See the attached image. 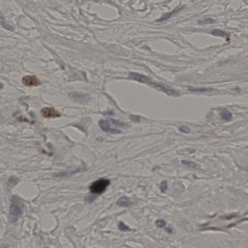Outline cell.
I'll use <instances>...</instances> for the list:
<instances>
[{
	"label": "cell",
	"instance_id": "6da1fadb",
	"mask_svg": "<svg viewBox=\"0 0 248 248\" xmlns=\"http://www.w3.org/2000/svg\"><path fill=\"white\" fill-rule=\"evenodd\" d=\"M22 204L17 196H13L10 207V216L11 222L14 223L18 221L22 213Z\"/></svg>",
	"mask_w": 248,
	"mask_h": 248
},
{
	"label": "cell",
	"instance_id": "7a4b0ae2",
	"mask_svg": "<svg viewBox=\"0 0 248 248\" xmlns=\"http://www.w3.org/2000/svg\"><path fill=\"white\" fill-rule=\"evenodd\" d=\"M110 184V181L109 179H98L94 181L90 186V192L95 195H101L105 192Z\"/></svg>",
	"mask_w": 248,
	"mask_h": 248
},
{
	"label": "cell",
	"instance_id": "3957f363",
	"mask_svg": "<svg viewBox=\"0 0 248 248\" xmlns=\"http://www.w3.org/2000/svg\"><path fill=\"white\" fill-rule=\"evenodd\" d=\"M111 124L113 125V123L112 121L111 118L108 119L106 120H101L99 122V125L100 128L105 133L113 134H119L121 133L120 130L112 128Z\"/></svg>",
	"mask_w": 248,
	"mask_h": 248
},
{
	"label": "cell",
	"instance_id": "277c9868",
	"mask_svg": "<svg viewBox=\"0 0 248 248\" xmlns=\"http://www.w3.org/2000/svg\"><path fill=\"white\" fill-rule=\"evenodd\" d=\"M41 114L44 118H57L60 117V113L53 107H45L42 109Z\"/></svg>",
	"mask_w": 248,
	"mask_h": 248
},
{
	"label": "cell",
	"instance_id": "5b68a950",
	"mask_svg": "<svg viewBox=\"0 0 248 248\" xmlns=\"http://www.w3.org/2000/svg\"><path fill=\"white\" fill-rule=\"evenodd\" d=\"M22 83L27 86H37L40 85V81L35 75H27L22 78Z\"/></svg>",
	"mask_w": 248,
	"mask_h": 248
},
{
	"label": "cell",
	"instance_id": "8992f818",
	"mask_svg": "<svg viewBox=\"0 0 248 248\" xmlns=\"http://www.w3.org/2000/svg\"><path fill=\"white\" fill-rule=\"evenodd\" d=\"M153 86L159 91H162L163 92L165 93L166 94L170 95L172 96H177L179 95V93L176 92L174 89L169 87L168 86H164L163 84H153Z\"/></svg>",
	"mask_w": 248,
	"mask_h": 248
},
{
	"label": "cell",
	"instance_id": "52a82bcc",
	"mask_svg": "<svg viewBox=\"0 0 248 248\" xmlns=\"http://www.w3.org/2000/svg\"><path fill=\"white\" fill-rule=\"evenodd\" d=\"M130 78L143 83H150L151 79L148 76L135 72H131L129 75Z\"/></svg>",
	"mask_w": 248,
	"mask_h": 248
},
{
	"label": "cell",
	"instance_id": "ba28073f",
	"mask_svg": "<svg viewBox=\"0 0 248 248\" xmlns=\"http://www.w3.org/2000/svg\"><path fill=\"white\" fill-rule=\"evenodd\" d=\"M183 9V7H179V8H177V9H175L172 11L166 13L161 18L157 20L156 21L157 22H161L164 21H166L167 19H169L170 18H171V17H172V16L175 15V14H177V13H178L179 12H180L181 10Z\"/></svg>",
	"mask_w": 248,
	"mask_h": 248
},
{
	"label": "cell",
	"instance_id": "9c48e42d",
	"mask_svg": "<svg viewBox=\"0 0 248 248\" xmlns=\"http://www.w3.org/2000/svg\"><path fill=\"white\" fill-rule=\"evenodd\" d=\"M117 205L120 207H131L133 205V203L130 200L128 197L124 196L119 199L116 203Z\"/></svg>",
	"mask_w": 248,
	"mask_h": 248
},
{
	"label": "cell",
	"instance_id": "30bf717a",
	"mask_svg": "<svg viewBox=\"0 0 248 248\" xmlns=\"http://www.w3.org/2000/svg\"><path fill=\"white\" fill-rule=\"evenodd\" d=\"M219 114H220L223 120L226 121H230V120H231L232 118V114L230 111L227 110V109H222L220 110Z\"/></svg>",
	"mask_w": 248,
	"mask_h": 248
},
{
	"label": "cell",
	"instance_id": "8fae6325",
	"mask_svg": "<svg viewBox=\"0 0 248 248\" xmlns=\"http://www.w3.org/2000/svg\"><path fill=\"white\" fill-rule=\"evenodd\" d=\"M79 172V170L78 169L76 170L66 171V172H63L55 174V177H71L72 175H74Z\"/></svg>",
	"mask_w": 248,
	"mask_h": 248
},
{
	"label": "cell",
	"instance_id": "7c38bea8",
	"mask_svg": "<svg viewBox=\"0 0 248 248\" xmlns=\"http://www.w3.org/2000/svg\"><path fill=\"white\" fill-rule=\"evenodd\" d=\"M211 33L213 35H214V36L224 37V38L227 39H229V34L226 33V32L224 31L221 30H219V29H215V30H214L211 32Z\"/></svg>",
	"mask_w": 248,
	"mask_h": 248
},
{
	"label": "cell",
	"instance_id": "4fadbf2b",
	"mask_svg": "<svg viewBox=\"0 0 248 248\" xmlns=\"http://www.w3.org/2000/svg\"><path fill=\"white\" fill-rule=\"evenodd\" d=\"M181 163L184 165L186 166L192 168H196L197 167V165L193 161H189L187 160H182Z\"/></svg>",
	"mask_w": 248,
	"mask_h": 248
},
{
	"label": "cell",
	"instance_id": "5bb4252c",
	"mask_svg": "<svg viewBox=\"0 0 248 248\" xmlns=\"http://www.w3.org/2000/svg\"><path fill=\"white\" fill-rule=\"evenodd\" d=\"M215 22V20L211 18H206L204 19H200L198 21V24H213Z\"/></svg>",
	"mask_w": 248,
	"mask_h": 248
},
{
	"label": "cell",
	"instance_id": "9a60e30c",
	"mask_svg": "<svg viewBox=\"0 0 248 248\" xmlns=\"http://www.w3.org/2000/svg\"><path fill=\"white\" fill-rule=\"evenodd\" d=\"M97 196L96 195L91 193V195H89L87 196L86 197H85L84 199V201L88 203H92L95 201V199H97Z\"/></svg>",
	"mask_w": 248,
	"mask_h": 248
},
{
	"label": "cell",
	"instance_id": "2e32d148",
	"mask_svg": "<svg viewBox=\"0 0 248 248\" xmlns=\"http://www.w3.org/2000/svg\"><path fill=\"white\" fill-rule=\"evenodd\" d=\"M118 228L121 231L126 232L130 231L131 230L130 228L127 226L125 224H124L123 222H120L119 223Z\"/></svg>",
	"mask_w": 248,
	"mask_h": 248
},
{
	"label": "cell",
	"instance_id": "e0dca14e",
	"mask_svg": "<svg viewBox=\"0 0 248 248\" xmlns=\"http://www.w3.org/2000/svg\"><path fill=\"white\" fill-rule=\"evenodd\" d=\"M189 91L193 92H206L208 91H211L214 90L213 88H191L189 89Z\"/></svg>",
	"mask_w": 248,
	"mask_h": 248
},
{
	"label": "cell",
	"instance_id": "ac0fdd59",
	"mask_svg": "<svg viewBox=\"0 0 248 248\" xmlns=\"http://www.w3.org/2000/svg\"><path fill=\"white\" fill-rule=\"evenodd\" d=\"M168 188V183L166 181H163L160 183V190L162 193L165 192Z\"/></svg>",
	"mask_w": 248,
	"mask_h": 248
},
{
	"label": "cell",
	"instance_id": "d6986e66",
	"mask_svg": "<svg viewBox=\"0 0 248 248\" xmlns=\"http://www.w3.org/2000/svg\"><path fill=\"white\" fill-rule=\"evenodd\" d=\"M72 94L73 95H71L73 97V98H76V99H83V100H86V99H87V98L86 97V95H79V94H75V93H72Z\"/></svg>",
	"mask_w": 248,
	"mask_h": 248
},
{
	"label": "cell",
	"instance_id": "ffe728a7",
	"mask_svg": "<svg viewBox=\"0 0 248 248\" xmlns=\"http://www.w3.org/2000/svg\"><path fill=\"white\" fill-rule=\"evenodd\" d=\"M156 224L159 227H164L166 225V222L162 219H158L156 221Z\"/></svg>",
	"mask_w": 248,
	"mask_h": 248
},
{
	"label": "cell",
	"instance_id": "44dd1931",
	"mask_svg": "<svg viewBox=\"0 0 248 248\" xmlns=\"http://www.w3.org/2000/svg\"><path fill=\"white\" fill-rule=\"evenodd\" d=\"M179 130L182 133H189L190 132V130L189 128V127H187V126H181L179 128Z\"/></svg>",
	"mask_w": 248,
	"mask_h": 248
},
{
	"label": "cell",
	"instance_id": "7402d4cb",
	"mask_svg": "<svg viewBox=\"0 0 248 248\" xmlns=\"http://www.w3.org/2000/svg\"><path fill=\"white\" fill-rule=\"evenodd\" d=\"M1 24H2V25H3V26H4V27L5 28H6V29H7L8 30L12 31L14 30V29L12 28V27L10 26L9 25L6 24L5 23L4 21H3L2 19H1Z\"/></svg>",
	"mask_w": 248,
	"mask_h": 248
},
{
	"label": "cell",
	"instance_id": "603a6c76",
	"mask_svg": "<svg viewBox=\"0 0 248 248\" xmlns=\"http://www.w3.org/2000/svg\"><path fill=\"white\" fill-rule=\"evenodd\" d=\"M165 231L167 232V233H172V230L170 228H165Z\"/></svg>",
	"mask_w": 248,
	"mask_h": 248
}]
</instances>
